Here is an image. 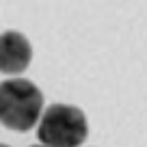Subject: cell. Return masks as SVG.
Returning a JSON list of instances; mask_svg holds the SVG:
<instances>
[{
  "label": "cell",
  "mask_w": 147,
  "mask_h": 147,
  "mask_svg": "<svg viewBox=\"0 0 147 147\" xmlns=\"http://www.w3.org/2000/svg\"><path fill=\"white\" fill-rule=\"evenodd\" d=\"M43 108V95L30 80L13 78L0 82V123L15 132L35 128Z\"/></svg>",
  "instance_id": "6da1fadb"
},
{
  "label": "cell",
  "mask_w": 147,
  "mask_h": 147,
  "mask_svg": "<svg viewBox=\"0 0 147 147\" xmlns=\"http://www.w3.org/2000/svg\"><path fill=\"white\" fill-rule=\"evenodd\" d=\"M89 134L84 113L69 104H52L37 121V136L43 147H80Z\"/></svg>",
  "instance_id": "7a4b0ae2"
},
{
  "label": "cell",
  "mask_w": 147,
  "mask_h": 147,
  "mask_svg": "<svg viewBox=\"0 0 147 147\" xmlns=\"http://www.w3.org/2000/svg\"><path fill=\"white\" fill-rule=\"evenodd\" d=\"M0 147H9V145H0Z\"/></svg>",
  "instance_id": "5b68a950"
},
{
  "label": "cell",
  "mask_w": 147,
  "mask_h": 147,
  "mask_svg": "<svg viewBox=\"0 0 147 147\" xmlns=\"http://www.w3.org/2000/svg\"><path fill=\"white\" fill-rule=\"evenodd\" d=\"M32 147H43V145H32Z\"/></svg>",
  "instance_id": "277c9868"
},
{
  "label": "cell",
  "mask_w": 147,
  "mask_h": 147,
  "mask_svg": "<svg viewBox=\"0 0 147 147\" xmlns=\"http://www.w3.org/2000/svg\"><path fill=\"white\" fill-rule=\"evenodd\" d=\"M32 59L30 41L18 30H7L0 35V71L22 74L28 69Z\"/></svg>",
  "instance_id": "3957f363"
}]
</instances>
